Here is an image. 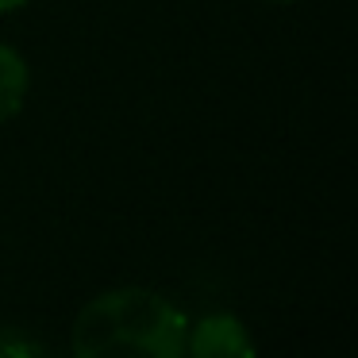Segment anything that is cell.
I'll use <instances>...</instances> for the list:
<instances>
[{"mask_svg":"<svg viewBox=\"0 0 358 358\" xmlns=\"http://www.w3.org/2000/svg\"><path fill=\"white\" fill-rule=\"evenodd\" d=\"M185 312L155 289H112L78 312L73 358H185Z\"/></svg>","mask_w":358,"mask_h":358,"instance_id":"6da1fadb","label":"cell"},{"mask_svg":"<svg viewBox=\"0 0 358 358\" xmlns=\"http://www.w3.org/2000/svg\"><path fill=\"white\" fill-rule=\"evenodd\" d=\"M185 358H255V339L231 312H212L185 327Z\"/></svg>","mask_w":358,"mask_h":358,"instance_id":"7a4b0ae2","label":"cell"},{"mask_svg":"<svg viewBox=\"0 0 358 358\" xmlns=\"http://www.w3.org/2000/svg\"><path fill=\"white\" fill-rule=\"evenodd\" d=\"M24 96H27V62L12 47L0 43V124L24 108Z\"/></svg>","mask_w":358,"mask_h":358,"instance_id":"3957f363","label":"cell"},{"mask_svg":"<svg viewBox=\"0 0 358 358\" xmlns=\"http://www.w3.org/2000/svg\"><path fill=\"white\" fill-rule=\"evenodd\" d=\"M20 4H27V0H0V12H12V8H20Z\"/></svg>","mask_w":358,"mask_h":358,"instance_id":"277c9868","label":"cell"}]
</instances>
